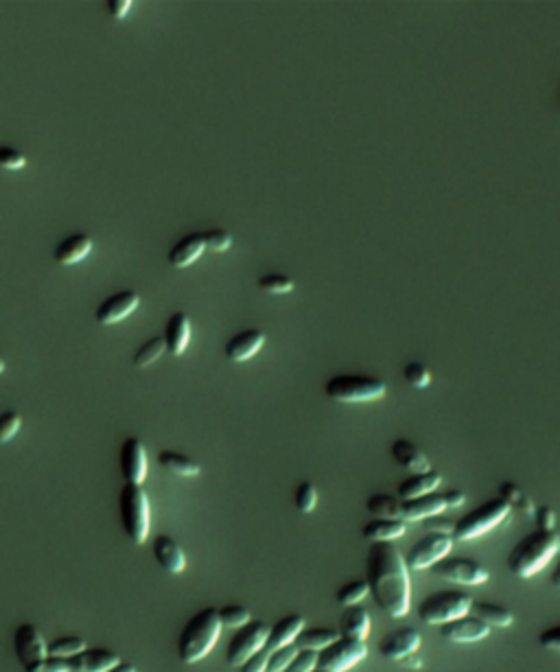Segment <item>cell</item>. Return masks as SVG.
I'll return each instance as SVG.
<instances>
[{
    "label": "cell",
    "instance_id": "6da1fadb",
    "mask_svg": "<svg viewBox=\"0 0 560 672\" xmlns=\"http://www.w3.org/2000/svg\"><path fill=\"white\" fill-rule=\"evenodd\" d=\"M366 581L383 613L390 617L407 616L412 607L410 567L395 543H372L366 558Z\"/></svg>",
    "mask_w": 560,
    "mask_h": 672
},
{
    "label": "cell",
    "instance_id": "7a4b0ae2",
    "mask_svg": "<svg viewBox=\"0 0 560 672\" xmlns=\"http://www.w3.org/2000/svg\"><path fill=\"white\" fill-rule=\"evenodd\" d=\"M560 550V534L556 530H540L525 534L508 554V570L517 578H532L549 566Z\"/></svg>",
    "mask_w": 560,
    "mask_h": 672
},
{
    "label": "cell",
    "instance_id": "3957f363",
    "mask_svg": "<svg viewBox=\"0 0 560 672\" xmlns=\"http://www.w3.org/2000/svg\"><path fill=\"white\" fill-rule=\"evenodd\" d=\"M221 629H224V625L219 620V609H215V607L199 609L186 622L178 637L180 659L189 666L204 659L213 651V646L217 644Z\"/></svg>",
    "mask_w": 560,
    "mask_h": 672
},
{
    "label": "cell",
    "instance_id": "277c9868",
    "mask_svg": "<svg viewBox=\"0 0 560 672\" xmlns=\"http://www.w3.org/2000/svg\"><path fill=\"white\" fill-rule=\"evenodd\" d=\"M119 513L125 537L130 539L134 546H142V543L147 541V537H149L151 526L149 498H147L142 484H123L119 495Z\"/></svg>",
    "mask_w": 560,
    "mask_h": 672
},
{
    "label": "cell",
    "instance_id": "5b68a950",
    "mask_svg": "<svg viewBox=\"0 0 560 672\" xmlns=\"http://www.w3.org/2000/svg\"><path fill=\"white\" fill-rule=\"evenodd\" d=\"M387 386L377 377L335 375L324 384V395L337 404H370L386 396Z\"/></svg>",
    "mask_w": 560,
    "mask_h": 672
},
{
    "label": "cell",
    "instance_id": "8992f818",
    "mask_svg": "<svg viewBox=\"0 0 560 672\" xmlns=\"http://www.w3.org/2000/svg\"><path fill=\"white\" fill-rule=\"evenodd\" d=\"M473 602V598L464 591H436L419 605V617L429 626H445L449 622L469 616Z\"/></svg>",
    "mask_w": 560,
    "mask_h": 672
},
{
    "label": "cell",
    "instance_id": "52a82bcc",
    "mask_svg": "<svg viewBox=\"0 0 560 672\" xmlns=\"http://www.w3.org/2000/svg\"><path fill=\"white\" fill-rule=\"evenodd\" d=\"M510 510H513L510 504L501 498L484 502L481 506L473 508L464 517L458 519L454 528V539L455 541H473V539L484 537L486 532L501 526L510 517Z\"/></svg>",
    "mask_w": 560,
    "mask_h": 672
},
{
    "label": "cell",
    "instance_id": "ba28073f",
    "mask_svg": "<svg viewBox=\"0 0 560 672\" xmlns=\"http://www.w3.org/2000/svg\"><path fill=\"white\" fill-rule=\"evenodd\" d=\"M269 629L272 626L263 620H252L245 626L234 631V635L230 637L228 649H225V661H228L233 668H239L245 659H250L252 655H257L259 651H263L267 646Z\"/></svg>",
    "mask_w": 560,
    "mask_h": 672
},
{
    "label": "cell",
    "instance_id": "9c48e42d",
    "mask_svg": "<svg viewBox=\"0 0 560 672\" xmlns=\"http://www.w3.org/2000/svg\"><path fill=\"white\" fill-rule=\"evenodd\" d=\"M368 655L366 642L351 640V637H337L333 644L318 652V670L324 672H346L357 666Z\"/></svg>",
    "mask_w": 560,
    "mask_h": 672
},
{
    "label": "cell",
    "instance_id": "30bf717a",
    "mask_svg": "<svg viewBox=\"0 0 560 672\" xmlns=\"http://www.w3.org/2000/svg\"><path fill=\"white\" fill-rule=\"evenodd\" d=\"M451 548H454V537L449 534H425L405 554V563L410 570L416 572L431 570L436 563L449 557Z\"/></svg>",
    "mask_w": 560,
    "mask_h": 672
},
{
    "label": "cell",
    "instance_id": "8fae6325",
    "mask_svg": "<svg viewBox=\"0 0 560 672\" xmlns=\"http://www.w3.org/2000/svg\"><path fill=\"white\" fill-rule=\"evenodd\" d=\"M431 574L436 578L445 583H455V585H469L478 587L484 585L490 578L488 570L478 561H471V558H442L440 563H436L431 567Z\"/></svg>",
    "mask_w": 560,
    "mask_h": 672
},
{
    "label": "cell",
    "instance_id": "7c38bea8",
    "mask_svg": "<svg viewBox=\"0 0 560 672\" xmlns=\"http://www.w3.org/2000/svg\"><path fill=\"white\" fill-rule=\"evenodd\" d=\"M13 651H16V657L22 664V668H27V666L48 657V642L44 640L42 631L36 625L22 622L13 631Z\"/></svg>",
    "mask_w": 560,
    "mask_h": 672
},
{
    "label": "cell",
    "instance_id": "4fadbf2b",
    "mask_svg": "<svg viewBox=\"0 0 560 672\" xmlns=\"http://www.w3.org/2000/svg\"><path fill=\"white\" fill-rule=\"evenodd\" d=\"M121 473L123 480L130 484H142L147 478V451L140 438L127 436L121 445Z\"/></svg>",
    "mask_w": 560,
    "mask_h": 672
},
{
    "label": "cell",
    "instance_id": "5bb4252c",
    "mask_svg": "<svg viewBox=\"0 0 560 672\" xmlns=\"http://www.w3.org/2000/svg\"><path fill=\"white\" fill-rule=\"evenodd\" d=\"M139 305H140V296L136 292H132V289L112 293L110 298H106V301L97 307V311H95L97 322L103 327L116 325V322L125 320L130 313H134Z\"/></svg>",
    "mask_w": 560,
    "mask_h": 672
},
{
    "label": "cell",
    "instance_id": "9a60e30c",
    "mask_svg": "<svg viewBox=\"0 0 560 672\" xmlns=\"http://www.w3.org/2000/svg\"><path fill=\"white\" fill-rule=\"evenodd\" d=\"M420 649V633L412 626L387 633L379 642V655L386 659H405Z\"/></svg>",
    "mask_w": 560,
    "mask_h": 672
},
{
    "label": "cell",
    "instance_id": "2e32d148",
    "mask_svg": "<svg viewBox=\"0 0 560 672\" xmlns=\"http://www.w3.org/2000/svg\"><path fill=\"white\" fill-rule=\"evenodd\" d=\"M263 345L265 333L260 328H245V331L237 333V336H233L225 342L224 355L233 364H241V362H248L250 357L257 355Z\"/></svg>",
    "mask_w": 560,
    "mask_h": 672
},
{
    "label": "cell",
    "instance_id": "e0dca14e",
    "mask_svg": "<svg viewBox=\"0 0 560 672\" xmlns=\"http://www.w3.org/2000/svg\"><path fill=\"white\" fill-rule=\"evenodd\" d=\"M490 626L486 622L478 620V617L464 616L460 620L449 622V625L440 626V635L446 642H454V644H471V642H479L484 637H488Z\"/></svg>",
    "mask_w": 560,
    "mask_h": 672
},
{
    "label": "cell",
    "instance_id": "ac0fdd59",
    "mask_svg": "<svg viewBox=\"0 0 560 672\" xmlns=\"http://www.w3.org/2000/svg\"><path fill=\"white\" fill-rule=\"evenodd\" d=\"M151 554H154L156 563L169 574H182L186 570V554L169 534H158L151 541Z\"/></svg>",
    "mask_w": 560,
    "mask_h": 672
},
{
    "label": "cell",
    "instance_id": "d6986e66",
    "mask_svg": "<svg viewBox=\"0 0 560 672\" xmlns=\"http://www.w3.org/2000/svg\"><path fill=\"white\" fill-rule=\"evenodd\" d=\"M66 661L71 672H107L119 664L121 657L119 652L110 649H90V646H88L80 655L71 657V659Z\"/></svg>",
    "mask_w": 560,
    "mask_h": 672
},
{
    "label": "cell",
    "instance_id": "ffe728a7",
    "mask_svg": "<svg viewBox=\"0 0 560 672\" xmlns=\"http://www.w3.org/2000/svg\"><path fill=\"white\" fill-rule=\"evenodd\" d=\"M446 510L445 495L429 493L422 498L403 502V522H425V519L438 517Z\"/></svg>",
    "mask_w": 560,
    "mask_h": 672
},
{
    "label": "cell",
    "instance_id": "44dd1931",
    "mask_svg": "<svg viewBox=\"0 0 560 672\" xmlns=\"http://www.w3.org/2000/svg\"><path fill=\"white\" fill-rule=\"evenodd\" d=\"M304 625H307V620H304V616H301V613H289V616H283L276 625L269 629L267 646H265V649L274 651V649H280V646L296 644L298 635L304 631Z\"/></svg>",
    "mask_w": 560,
    "mask_h": 672
},
{
    "label": "cell",
    "instance_id": "7402d4cb",
    "mask_svg": "<svg viewBox=\"0 0 560 672\" xmlns=\"http://www.w3.org/2000/svg\"><path fill=\"white\" fill-rule=\"evenodd\" d=\"M390 454L399 467L412 471V473H425V471H431V463L429 458H427V454L420 447H416L412 440H395L390 447Z\"/></svg>",
    "mask_w": 560,
    "mask_h": 672
},
{
    "label": "cell",
    "instance_id": "603a6c76",
    "mask_svg": "<svg viewBox=\"0 0 560 672\" xmlns=\"http://www.w3.org/2000/svg\"><path fill=\"white\" fill-rule=\"evenodd\" d=\"M442 475L438 471H425V473H412L410 478H405L396 489L401 502H410V499L422 498V495L436 493V489L440 487Z\"/></svg>",
    "mask_w": 560,
    "mask_h": 672
},
{
    "label": "cell",
    "instance_id": "cb8c5ba5",
    "mask_svg": "<svg viewBox=\"0 0 560 672\" xmlns=\"http://www.w3.org/2000/svg\"><path fill=\"white\" fill-rule=\"evenodd\" d=\"M191 340V320L184 311H175L165 325L166 351L174 357H180L186 351Z\"/></svg>",
    "mask_w": 560,
    "mask_h": 672
},
{
    "label": "cell",
    "instance_id": "d4e9b609",
    "mask_svg": "<svg viewBox=\"0 0 560 672\" xmlns=\"http://www.w3.org/2000/svg\"><path fill=\"white\" fill-rule=\"evenodd\" d=\"M92 252V239L83 233H75L68 234L66 239H62L57 243L55 252H53V259H55L60 265H75L83 261L88 254Z\"/></svg>",
    "mask_w": 560,
    "mask_h": 672
},
{
    "label": "cell",
    "instance_id": "484cf974",
    "mask_svg": "<svg viewBox=\"0 0 560 672\" xmlns=\"http://www.w3.org/2000/svg\"><path fill=\"white\" fill-rule=\"evenodd\" d=\"M204 250H206L204 237H201L199 233H193V234L182 237L180 242L169 250V257L166 259H169V263L174 265V268L184 269L198 261L201 254H204Z\"/></svg>",
    "mask_w": 560,
    "mask_h": 672
},
{
    "label": "cell",
    "instance_id": "4316f807",
    "mask_svg": "<svg viewBox=\"0 0 560 672\" xmlns=\"http://www.w3.org/2000/svg\"><path fill=\"white\" fill-rule=\"evenodd\" d=\"M407 532V522L403 519H379L375 517L361 528V534L370 543H392Z\"/></svg>",
    "mask_w": 560,
    "mask_h": 672
},
{
    "label": "cell",
    "instance_id": "83f0119b",
    "mask_svg": "<svg viewBox=\"0 0 560 672\" xmlns=\"http://www.w3.org/2000/svg\"><path fill=\"white\" fill-rule=\"evenodd\" d=\"M368 633H370V613L363 609L361 605L346 607L340 617V635L366 642Z\"/></svg>",
    "mask_w": 560,
    "mask_h": 672
},
{
    "label": "cell",
    "instance_id": "f1b7e54d",
    "mask_svg": "<svg viewBox=\"0 0 560 672\" xmlns=\"http://www.w3.org/2000/svg\"><path fill=\"white\" fill-rule=\"evenodd\" d=\"M158 463L162 469L171 471V473L178 475V478H198V475L201 473V467L195 463V460H191L189 455L178 454V451H171V449L160 451Z\"/></svg>",
    "mask_w": 560,
    "mask_h": 672
},
{
    "label": "cell",
    "instance_id": "f546056e",
    "mask_svg": "<svg viewBox=\"0 0 560 672\" xmlns=\"http://www.w3.org/2000/svg\"><path fill=\"white\" fill-rule=\"evenodd\" d=\"M471 611H473V616L478 617V620L486 622L490 629H493V626L505 629V626H510L514 622L513 611H508L501 605H495V602H473Z\"/></svg>",
    "mask_w": 560,
    "mask_h": 672
},
{
    "label": "cell",
    "instance_id": "4dcf8cb0",
    "mask_svg": "<svg viewBox=\"0 0 560 672\" xmlns=\"http://www.w3.org/2000/svg\"><path fill=\"white\" fill-rule=\"evenodd\" d=\"M337 637H340V631L335 629H327V626H311V629H307V626H304V631L298 635L296 646L304 651L320 652L327 649L328 644H333Z\"/></svg>",
    "mask_w": 560,
    "mask_h": 672
},
{
    "label": "cell",
    "instance_id": "1f68e13d",
    "mask_svg": "<svg viewBox=\"0 0 560 672\" xmlns=\"http://www.w3.org/2000/svg\"><path fill=\"white\" fill-rule=\"evenodd\" d=\"M368 513L379 519H403V502L395 495L375 493L366 499Z\"/></svg>",
    "mask_w": 560,
    "mask_h": 672
},
{
    "label": "cell",
    "instance_id": "d6a6232c",
    "mask_svg": "<svg viewBox=\"0 0 560 672\" xmlns=\"http://www.w3.org/2000/svg\"><path fill=\"white\" fill-rule=\"evenodd\" d=\"M499 498L505 499V502L510 504V508H517L521 515H525V517H534V513H537V506L532 504V499L525 498L523 493H521V489L517 487L514 482H501L499 487Z\"/></svg>",
    "mask_w": 560,
    "mask_h": 672
},
{
    "label": "cell",
    "instance_id": "836d02e7",
    "mask_svg": "<svg viewBox=\"0 0 560 672\" xmlns=\"http://www.w3.org/2000/svg\"><path fill=\"white\" fill-rule=\"evenodd\" d=\"M86 649H88L86 640L77 635H62L48 642V655L60 657V659H71V657L80 655V652Z\"/></svg>",
    "mask_w": 560,
    "mask_h": 672
},
{
    "label": "cell",
    "instance_id": "e575fe53",
    "mask_svg": "<svg viewBox=\"0 0 560 672\" xmlns=\"http://www.w3.org/2000/svg\"><path fill=\"white\" fill-rule=\"evenodd\" d=\"M368 593H370V587H368L366 578H355V581H348L346 585H342L335 598L342 607H357L361 600H366Z\"/></svg>",
    "mask_w": 560,
    "mask_h": 672
},
{
    "label": "cell",
    "instance_id": "d590c367",
    "mask_svg": "<svg viewBox=\"0 0 560 672\" xmlns=\"http://www.w3.org/2000/svg\"><path fill=\"white\" fill-rule=\"evenodd\" d=\"M166 351L165 337H151V340L142 342V346L136 351L134 355V366L136 368H147L160 360Z\"/></svg>",
    "mask_w": 560,
    "mask_h": 672
},
{
    "label": "cell",
    "instance_id": "8d00e7d4",
    "mask_svg": "<svg viewBox=\"0 0 560 672\" xmlns=\"http://www.w3.org/2000/svg\"><path fill=\"white\" fill-rule=\"evenodd\" d=\"M219 620L224 626L237 631L241 626L248 625V622H252V613L243 605H225L219 609Z\"/></svg>",
    "mask_w": 560,
    "mask_h": 672
},
{
    "label": "cell",
    "instance_id": "74e56055",
    "mask_svg": "<svg viewBox=\"0 0 560 672\" xmlns=\"http://www.w3.org/2000/svg\"><path fill=\"white\" fill-rule=\"evenodd\" d=\"M293 504H296L298 513H302V515L313 513V510H316V506H318L316 484L309 482V480H304V482L298 484L296 493H293Z\"/></svg>",
    "mask_w": 560,
    "mask_h": 672
},
{
    "label": "cell",
    "instance_id": "f35d334b",
    "mask_svg": "<svg viewBox=\"0 0 560 672\" xmlns=\"http://www.w3.org/2000/svg\"><path fill=\"white\" fill-rule=\"evenodd\" d=\"M403 379L412 387H416V390H422V387L431 384V372L420 362H407L405 368H403Z\"/></svg>",
    "mask_w": 560,
    "mask_h": 672
},
{
    "label": "cell",
    "instance_id": "ab89813d",
    "mask_svg": "<svg viewBox=\"0 0 560 672\" xmlns=\"http://www.w3.org/2000/svg\"><path fill=\"white\" fill-rule=\"evenodd\" d=\"M259 289L265 293H289L293 289V281L284 274H263L259 278Z\"/></svg>",
    "mask_w": 560,
    "mask_h": 672
},
{
    "label": "cell",
    "instance_id": "60d3db41",
    "mask_svg": "<svg viewBox=\"0 0 560 672\" xmlns=\"http://www.w3.org/2000/svg\"><path fill=\"white\" fill-rule=\"evenodd\" d=\"M298 646L289 644V646H280V649H274L269 652V661H267V672H284L289 668V664L296 657Z\"/></svg>",
    "mask_w": 560,
    "mask_h": 672
},
{
    "label": "cell",
    "instance_id": "b9f144b4",
    "mask_svg": "<svg viewBox=\"0 0 560 672\" xmlns=\"http://www.w3.org/2000/svg\"><path fill=\"white\" fill-rule=\"evenodd\" d=\"M22 428V416L16 410H4L0 414V445L9 443Z\"/></svg>",
    "mask_w": 560,
    "mask_h": 672
},
{
    "label": "cell",
    "instance_id": "7bdbcfd3",
    "mask_svg": "<svg viewBox=\"0 0 560 672\" xmlns=\"http://www.w3.org/2000/svg\"><path fill=\"white\" fill-rule=\"evenodd\" d=\"M24 166H27V156H24L22 151L7 145H0V169L21 171Z\"/></svg>",
    "mask_w": 560,
    "mask_h": 672
},
{
    "label": "cell",
    "instance_id": "ee69618b",
    "mask_svg": "<svg viewBox=\"0 0 560 672\" xmlns=\"http://www.w3.org/2000/svg\"><path fill=\"white\" fill-rule=\"evenodd\" d=\"M313 670H318V652L298 649L296 657H293V661L289 664V668L284 672H313Z\"/></svg>",
    "mask_w": 560,
    "mask_h": 672
},
{
    "label": "cell",
    "instance_id": "f6af8a7d",
    "mask_svg": "<svg viewBox=\"0 0 560 672\" xmlns=\"http://www.w3.org/2000/svg\"><path fill=\"white\" fill-rule=\"evenodd\" d=\"M201 237H204L206 248L213 250V252H225V250L233 245V237H230V234L221 228L208 230V233H204Z\"/></svg>",
    "mask_w": 560,
    "mask_h": 672
},
{
    "label": "cell",
    "instance_id": "bcb514c9",
    "mask_svg": "<svg viewBox=\"0 0 560 672\" xmlns=\"http://www.w3.org/2000/svg\"><path fill=\"white\" fill-rule=\"evenodd\" d=\"M24 672H71L68 668V661L60 659V657H44V659L36 661V664L27 666Z\"/></svg>",
    "mask_w": 560,
    "mask_h": 672
},
{
    "label": "cell",
    "instance_id": "7dc6e473",
    "mask_svg": "<svg viewBox=\"0 0 560 672\" xmlns=\"http://www.w3.org/2000/svg\"><path fill=\"white\" fill-rule=\"evenodd\" d=\"M269 649L259 651L257 655H252L250 659H245L239 666V672H267V661H269Z\"/></svg>",
    "mask_w": 560,
    "mask_h": 672
},
{
    "label": "cell",
    "instance_id": "c3c4849f",
    "mask_svg": "<svg viewBox=\"0 0 560 672\" xmlns=\"http://www.w3.org/2000/svg\"><path fill=\"white\" fill-rule=\"evenodd\" d=\"M454 528H455V523L451 522V519H445L442 515H438V517L425 519L427 534H449V537H454Z\"/></svg>",
    "mask_w": 560,
    "mask_h": 672
},
{
    "label": "cell",
    "instance_id": "681fc988",
    "mask_svg": "<svg viewBox=\"0 0 560 672\" xmlns=\"http://www.w3.org/2000/svg\"><path fill=\"white\" fill-rule=\"evenodd\" d=\"M534 519H537V526L540 530H556L558 519H556V513H554V508H549V506L537 508Z\"/></svg>",
    "mask_w": 560,
    "mask_h": 672
},
{
    "label": "cell",
    "instance_id": "f907efd6",
    "mask_svg": "<svg viewBox=\"0 0 560 672\" xmlns=\"http://www.w3.org/2000/svg\"><path fill=\"white\" fill-rule=\"evenodd\" d=\"M540 646L547 651L560 652V626H552V629L540 633Z\"/></svg>",
    "mask_w": 560,
    "mask_h": 672
},
{
    "label": "cell",
    "instance_id": "816d5d0a",
    "mask_svg": "<svg viewBox=\"0 0 560 672\" xmlns=\"http://www.w3.org/2000/svg\"><path fill=\"white\" fill-rule=\"evenodd\" d=\"M130 0H107V12H110V16H115L116 21H123V18L130 13Z\"/></svg>",
    "mask_w": 560,
    "mask_h": 672
},
{
    "label": "cell",
    "instance_id": "f5cc1de1",
    "mask_svg": "<svg viewBox=\"0 0 560 672\" xmlns=\"http://www.w3.org/2000/svg\"><path fill=\"white\" fill-rule=\"evenodd\" d=\"M442 495H445L446 508H458V506H462V504L466 502L464 490H460V489H451V490H446V493H442Z\"/></svg>",
    "mask_w": 560,
    "mask_h": 672
},
{
    "label": "cell",
    "instance_id": "db71d44e",
    "mask_svg": "<svg viewBox=\"0 0 560 672\" xmlns=\"http://www.w3.org/2000/svg\"><path fill=\"white\" fill-rule=\"evenodd\" d=\"M107 672H136L134 664H127V661H119V664L115 666V668H110Z\"/></svg>",
    "mask_w": 560,
    "mask_h": 672
},
{
    "label": "cell",
    "instance_id": "11a10c76",
    "mask_svg": "<svg viewBox=\"0 0 560 672\" xmlns=\"http://www.w3.org/2000/svg\"><path fill=\"white\" fill-rule=\"evenodd\" d=\"M552 585L556 587V590H560V563H558L556 570L552 572Z\"/></svg>",
    "mask_w": 560,
    "mask_h": 672
},
{
    "label": "cell",
    "instance_id": "9f6ffc18",
    "mask_svg": "<svg viewBox=\"0 0 560 672\" xmlns=\"http://www.w3.org/2000/svg\"><path fill=\"white\" fill-rule=\"evenodd\" d=\"M3 372H4V362H3V357H0V375H3Z\"/></svg>",
    "mask_w": 560,
    "mask_h": 672
},
{
    "label": "cell",
    "instance_id": "6f0895ef",
    "mask_svg": "<svg viewBox=\"0 0 560 672\" xmlns=\"http://www.w3.org/2000/svg\"><path fill=\"white\" fill-rule=\"evenodd\" d=\"M313 672H324V670H313Z\"/></svg>",
    "mask_w": 560,
    "mask_h": 672
}]
</instances>
